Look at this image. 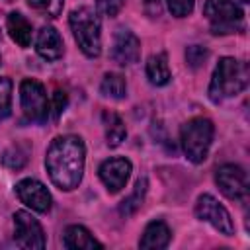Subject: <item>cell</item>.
Returning <instances> with one entry per match:
<instances>
[{
	"instance_id": "6da1fadb",
	"label": "cell",
	"mask_w": 250,
	"mask_h": 250,
	"mask_svg": "<svg viewBox=\"0 0 250 250\" xmlns=\"http://www.w3.org/2000/svg\"><path fill=\"white\" fill-rule=\"evenodd\" d=\"M84 160H86V148L82 139L76 135H62L53 139V143L49 145L45 156V168L49 172L51 182L59 189L72 191L82 182Z\"/></svg>"
},
{
	"instance_id": "7a4b0ae2",
	"label": "cell",
	"mask_w": 250,
	"mask_h": 250,
	"mask_svg": "<svg viewBox=\"0 0 250 250\" xmlns=\"http://www.w3.org/2000/svg\"><path fill=\"white\" fill-rule=\"evenodd\" d=\"M248 86V66L232 57L219 59L209 84V100L219 104L240 94Z\"/></svg>"
},
{
	"instance_id": "3957f363",
	"label": "cell",
	"mask_w": 250,
	"mask_h": 250,
	"mask_svg": "<svg viewBox=\"0 0 250 250\" xmlns=\"http://www.w3.org/2000/svg\"><path fill=\"white\" fill-rule=\"evenodd\" d=\"M68 23L80 51L90 59L98 57L102 53V33H100L102 23H100L98 12L86 6L76 8L68 16Z\"/></svg>"
},
{
	"instance_id": "277c9868",
	"label": "cell",
	"mask_w": 250,
	"mask_h": 250,
	"mask_svg": "<svg viewBox=\"0 0 250 250\" xmlns=\"http://www.w3.org/2000/svg\"><path fill=\"white\" fill-rule=\"evenodd\" d=\"M213 133H215V127L207 117H193L182 125L180 143L189 162L201 164L207 158L209 146L213 143Z\"/></svg>"
},
{
	"instance_id": "5b68a950",
	"label": "cell",
	"mask_w": 250,
	"mask_h": 250,
	"mask_svg": "<svg viewBox=\"0 0 250 250\" xmlns=\"http://www.w3.org/2000/svg\"><path fill=\"white\" fill-rule=\"evenodd\" d=\"M203 16L211 23V33L227 35L244 29V14L232 0H207Z\"/></svg>"
},
{
	"instance_id": "8992f818",
	"label": "cell",
	"mask_w": 250,
	"mask_h": 250,
	"mask_svg": "<svg viewBox=\"0 0 250 250\" xmlns=\"http://www.w3.org/2000/svg\"><path fill=\"white\" fill-rule=\"evenodd\" d=\"M20 102L23 115L33 123H43L49 117V100L45 94V88L41 82L33 78H25L20 84Z\"/></svg>"
},
{
	"instance_id": "52a82bcc",
	"label": "cell",
	"mask_w": 250,
	"mask_h": 250,
	"mask_svg": "<svg viewBox=\"0 0 250 250\" xmlns=\"http://www.w3.org/2000/svg\"><path fill=\"white\" fill-rule=\"evenodd\" d=\"M195 215H197V219H201V221L209 223L213 229H217L221 234H225V236H232L234 234V223L230 219V213L213 195L203 193V195L197 197Z\"/></svg>"
},
{
	"instance_id": "ba28073f",
	"label": "cell",
	"mask_w": 250,
	"mask_h": 250,
	"mask_svg": "<svg viewBox=\"0 0 250 250\" xmlns=\"http://www.w3.org/2000/svg\"><path fill=\"white\" fill-rule=\"evenodd\" d=\"M14 240L20 248L41 250L45 248V232L39 221L27 211L14 213Z\"/></svg>"
},
{
	"instance_id": "9c48e42d",
	"label": "cell",
	"mask_w": 250,
	"mask_h": 250,
	"mask_svg": "<svg viewBox=\"0 0 250 250\" xmlns=\"http://www.w3.org/2000/svg\"><path fill=\"white\" fill-rule=\"evenodd\" d=\"M215 182L221 193L229 199L238 201V199H244L248 193V176L244 168L236 164H223L215 174Z\"/></svg>"
},
{
	"instance_id": "30bf717a",
	"label": "cell",
	"mask_w": 250,
	"mask_h": 250,
	"mask_svg": "<svg viewBox=\"0 0 250 250\" xmlns=\"http://www.w3.org/2000/svg\"><path fill=\"white\" fill-rule=\"evenodd\" d=\"M16 195L20 197V201L23 205L31 207L37 213H47L51 209V203H53L49 189L39 180H33V178L20 180L16 184Z\"/></svg>"
},
{
	"instance_id": "8fae6325",
	"label": "cell",
	"mask_w": 250,
	"mask_h": 250,
	"mask_svg": "<svg viewBox=\"0 0 250 250\" xmlns=\"http://www.w3.org/2000/svg\"><path fill=\"white\" fill-rule=\"evenodd\" d=\"M131 162L127 158H121V156H115V158H107L100 164L98 168V174H100V180L104 182V186L107 188L109 193H117L125 188L129 176H131Z\"/></svg>"
},
{
	"instance_id": "7c38bea8",
	"label": "cell",
	"mask_w": 250,
	"mask_h": 250,
	"mask_svg": "<svg viewBox=\"0 0 250 250\" xmlns=\"http://www.w3.org/2000/svg\"><path fill=\"white\" fill-rule=\"evenodd\" d=\"M141 55V41L139 37L129 29H117L111 45V59L113 62L125 66L139 61Z\"/></svg>"
},
{
	"instance_id": "4fadbf2b",
	"label": "cell",
	"mask_w": 250,
	"mask_h": 250,
	"mask_svg": "<svg viewBox=\"0 0 250 250\" xmlns=\"http://www.w3.org/2000/svg\"><path fill=\"white\" fill-rule=\"evenodd\" d=\"M35 51L45 61H57L62 57V39L59 31L51 25H45L39 29L35 39Z\"/></svg>"
},
{
	"instance_id": "5bb4252c",
	"label": "cell",
	"mask_w": 250,
	"mask_h": 250,
	"mask_svg": "<svg viewBox=\"0 0 250 250\" xmlns=\"http://www.w3.org/2000/svg\"><path fill=\"white\" fill-rule=\"evenodd\" d=\"M62 242H64V246L68 250H94V248L96 250H102L104 248V244L98 242L94 238V234L86 227H82V225H70V227H66L64 236H62Z\"/></svg>"
},
{
	"instance_id": "9a60e30c",
	"label": "cell",
	"mask_w": 250,
	"mask_h": 250,
	"mask_svg": "<svg viewBox=\"0 0 250 250\" xmlns=\"http://www.w3.org/2000/svg\"><path fill=\"white\" fill-rule=\"evenodd\" d=\"M170 238H172V232L164 221H150L143 230L139 246L146 250H160L170 244Z\"/></svg>"
},
{
	"instance_id": "2e32d148",
	"label": "cell",
	"mask_w": 250,
	"mask_h": 250,
	"mask_svg": "<svg viewBox=\"0 0 250 250\" xmlns=\"http://www.w3.org/2000/svg\"><path fill=\"white\" fill-rule=\"evenodd\" d=\"M6 29L12 37V41H16L20 47H29L31 43V23L20 14V12H10L6 18Z\"/></svg>"
},
{
	"instance_id": "e0dca14e",
	"label": "cell",
	"mask_w": 250,
	"mask_h": 250,
	"mask_svg": "<svg viewBox=\"0 0 250 250\" xmlns=\"http://www.w3.org/2000/svg\"><path fill=\"white\" fill-rule=\"evenodd\" d=\"M146 78L150 84L154 86H166L172 78L170 74V66H168V59L164 53L152 55L146 61Z\"/></svg>"
},
{
	"instance_id": "ac0fdd59",
	"label": "cell",
	"mask_w": 250,
	"mask_h": 250,
	"mask_svg": "<svg viewBox=\"0 0 250 250\" xmlns=\"http://www.w3.org/2000/svg\"><path fill=\"white\" fill-rule=\"evenodd\" d=\"M102 119H104V127H105V141H107V146H111V148L119 146V145L125 141V137H127L125 123L121 121V117H119L115 111H104Z\"/></svg>"
},
{
	"instance_id": "d6986e66",
	"label": "cell",
	"mask_w": 250,
	"mask_h": 250,
	"mask_svg": "<svg viewBox=\"0 0 250 250\" xmlns=\"http://www.w3.org/2000/svg\"><path fill=\"white\" fill-rule=\"evenodd\" d=\"M100 92L111 100H123L127 96V82L117 72H107L100 84Z\"/></svg>"
},
{
	"instance_id": "ffe728a7",
	"label": "cell",
	"mask_w": 250,
	"mask_h": 250,
	"mask_svg": "<svg viewBox=\"0 0 250 250\" xmlns=\"http://www.w3.org/2000/svg\"><path fill=\"white\" fill-rule=\"evenodd\" d=\"M145 193H146V178H141V180H137L133 193H131L127 199L121 201V205H119V213L125 215V217L133 215V213L143 205V201H145Z\"/></svg>"
},
{
	"instance_id": "44dd1931",
	"label": "cell",
	"mask_w": 250,
	"mask_h": 250,
	"mask_svg": "<svg viewBox=\"0 0 250 250\" xmlns=\"http://www.w3.org/2000/svg\"><path fill=\"white\" fill-rule=\"evenodd\" d=\"M25 162H27V152L21 146H10L2 154V164L10 170H20L25 166Z\"/></svg>"
},
{
	"instance_id": "7402d4cb",
	"label": "cell",
	"mask_w": 250,
	"mask_h": 250,
	"mask_svg": "<svg viewBox=\"0 0 250 250\" xmlns=\"http://www.w3.org/2000/svg\"><path fill=\"white\" fill-rule=\"evenodd\" d=\"M12 111V80L0 76V123Z\"/></svg>"
},
{
	"instance_id": "603a6c76",
	"label": "cell",
	"mask_w": 250,
	"mask_h": 250,
	"mask_svg": "<svg viewBox=\"0 0 250 250\" xmlns=\"http://www.w3.org/2000/svg\"><path fill=\"white\" fill-rule=\"evenodd\" d=\"M27 4L41 12L43 16H49V18H57L61 12H62V4L64 0H27Z\"/></svg>"
},
{
	"instance_id": "cb8c5ba5",
	"label": "cell",
	"mask_w": 250,
	"mask_h": 250,
	"mask_svg": "<svg viewBox=\"0 0 250 250\" xmlns=\"http://www.w3.org/2000/svg\"><path fill=\"white\" fill-rule=\"evenodd\" d=\"M207 57H209V53L201 45H191V47L186 49V61H188V64L191 68H199L201 64H205Z\"/></svg>"
},
{
	"instance_id": "d4e9b609",
	"label": "cell",
	"mask_w": 250,
	"mask_h": 250,
	"mask_svg": "<svg viewBox=\"0 0 250 250\" xmlns=\"http://www.w3.org/2000/svg\"><path fill=\"white\" fill-rule=\"evenodd\" d=\"M168 8H170L172 16L186 18L193 12V0H168Z\"/></svg>"
},
{
	"instance_id": "484cf974",
	"label": "cell",
	"mask_w": 250,
	"mask_h": 250,
	"mask_svg": "<svg viewBox=\"0 0 250 250\" xmlns=\"http://www.w3.org/2000/svg\"><path fill=\"white\" fill-rule=\"evenodd\" d=\"M121 8H123V0H98L96 2V10L109 18L117 16L121 12Z\"/></svg>"
},
{
	"instance_id": "4316f807",
	"label": "cell",
	"mask_w": 250,
	"mask_h": 250,
	"mask_svg": "<svg viewBox=\"0 0 250 250\" xmlns=\"http://www.w3.org/2000/svg\"><path fill=\"white\" fill-rule=\"evenodd\" d=\"M64 107H66V94H64V92H55L53 105H51L53 115H55V117H59V115L64 111Z\"/></svg>"
},
{
	"instance_id": "83f0119b",
	"label": "cell",
	"mask_w": 250,
	"mask_h": 250,
	"mask_svg": "<svg viewBox=\"0 0 250 250\" xmlns=\"http://www.w3.org/2000/svg\"><path fill=\"white\" fill-rule=\"evenodd\" d=\"M145 6H146V12L150 16L160 14V0H145Z\"/></svg>"
},
{
	"instance_id": "f1b7e54d",
	"label": "cell",
	"mask_w": 250,
	"mask_h": 250,
	"mask_svg": "<svg viewBox=\"0 0 250 250\" xmlns=\"http://www.w3.org/2000/svg\"><path fill=\"white\" fill-rule=\"evenodd\" d=\"M240 2H250V0H240Z\"/></svg>"
},
{
	"instance_id": "f546056e",
	"label": "cell",
	"mask_w": 250,
	"mask_h": 250,
	"mask_svg": "<svg viewBox=\"0 0 250 250\" xmlns=\"http://www.w3.org/2000/svg\"><path fill=\"white\" fill-rule=\"evenodd\" d=\"M6 2H12V0H6Z\"/></svg>"
},
{
	"instance_id": "4dcf8cb0",
	"label": "cell",
	"mask_w": 250,
	"mask_h": 250,
	"mask_svg": "<svg viewBox=\"0 0 250 250\" xmlns=\"http://www.w3.org/2000/svg\"><path fill=\"white\" fill-rule=\"evenodd\" d=\"M0 64H2V59H0Z\"/></svg>"
}]
</instances>
